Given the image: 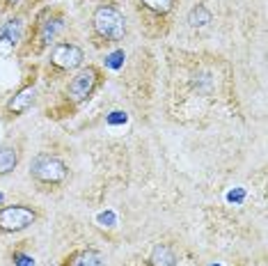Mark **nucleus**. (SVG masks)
I'll return each instance as SVG.
<instances>
[{
  "mask_svg": "<svg viewBox=\"0 0 268 266\" xmlns=\"http://www.w3.org/2000/svg\"><path fill=\"white\" fill-rule=\"evenodd\" d=\"M126 120H129V115L126 112H121V110H115V112H110L108 115V124H126Z\"/></svg>",
  "mask_w": 268,
  "mask_h": 266,
  "instance_id": "16",
  "label": "nucleus"
},
{
  "mask_svg": "<svg viewBox=\"0 0 268 266\" xmlns=\"http://www.w3.org/2000/svg\"><path fill=\"white\" fill-rule=\"evenodd\" d=\"M69 266H106V259L99 250H80L78 255H74Z\"/></svg>",
  "mask_w": 268,
  "mask_h": 266,
  "instance_id": "7",
  "label": "nucleus"
},
{
  "mask_svg": "<svg viewBox=\"0 0 268 266\" xmlns=\"http://www.w3.org/2000/svg\"><path fill=\"white\" fill-rule=\"evenodd\" d=\"M152 266H177V257L168 245H156L152 250V257H149Z\"/></svg>",
  "mask_w": 268,
  "mask_h": 266,
  "instance_id": "8",
  "label": "nucleus"
},
{
  "mask_svg": "<svg viewBox=\"0 0 268 266\" xmlns=\"http://www.w3.org/2000/svg\"><path fill=\"white\" fill-rule=\"evenodd\" d=\"M245 200V191L243 188H234L227 193V202H234V204H241V202Z\"/></svg>",
  "mask_w": 268,
  "mask_h": 266,
  "instance_id": "17",
  "label": "nucleus"
},
{
  "mask_svg": "<svg viewBox=\"0 0 268 266\" xmlns=\"http://www.w3.org/2000/svg\"><path fill=\"white\" fill-rule=\"evenodd\" d=\"M53 62L62 69H76L83 65V51L74 44H60L53 51Z\"/></svg>",
  "mask_w": 268,
  "mask_h": 266,
  "instance_id": "5",
  "label": "nucleus"
},
{
  "mask_svg": "<svg viewBox=\"0 0 268 266\" xmlns=\"http://www.w3.org/2000/svg\"><path fill=\"white\" fill-rule=\"evenodd\" d=\"M211 266H220V264H211Z\"/></svg>",
  "mask_w": 268,
  "mask_h": 266,
  "instance_id": "20",
  "label": "nucleus"
},
{
  "mask_svg": "<svg viewBox=\"0 0 268 266\" xmlns=\"http://www.w3.org/2000/svg\"><path fill=\"white\" fill-rule=\"evenodd\" d=\"M94 28L101 37L121 39L126 32V21L115 7H99L94 12Z\"/></svg>",
  "mask_w": 268,
  "mask_h": 266,
  "instance_id": "1",
  "label": "nucleus"
},
{
  "mask_svg": "<svg viewBox=\"0 0 268 266\" xmlns=\"http://www.w3.org/2000/svg\"><path fill=\"white\" fill-rule=\"evenodd\" d=\"M60 28H62V21H60V18H53V21H48L46 26L42 28V42L48 44L53 37H55V32L60 30Z\"/></svg>",
  "mask_w": 268,
  "mask_h": 266,
  "instance_id": "12",
  "label": "nucleus"
},
{
  "mask_svg": "<svg viewBox=\"0 0 268 266\" xmlns=\"http://www.w3.org/2000/svg\"><path fill=\"white\" fill-rule=\"evenodd\" d=\"M124 51H115V53H110L108 58H106V65H108L110 69H119L121 65H124Z\"/></svg>",
  "mask_w": 268,
  "mask_h": 266,
  "instance_id": "14",
  "label": "nucleus"
},
{
  "mask_svg": "<svg viewBox=\"0 0 268 266\" xmlns=\"http://www.w3.org/2000/svg\"><path fill=\"white\" fill-rule=\"evenodd\" d=\"M0 202H3V193H0Z\"/></svg>",
  "mask_w": 268,
  "mask_h": 266,
  "instance_id": "19",
  "label": "nucleus"
},
{
  "mask_svg": "<svg viewBox=\"0 0 268 266\" xmlns=\"http://www.w3.org/2000/svg\"><path fill=\"white\" fill-rule=\"evenodd\" d=\"M32 103H35V87H23V90L9 101V110L12 112H26Z\"/></svg>",
  "mask_w": 268,
  "mask_h": 266,
  "instance_id": "6",
  "label": "nucleus"
},
{
  "mask_svg": "<svg viewBox=\"0 0 268 266\" xmlns=\"http://www.w3.org/2000/svg\"><path fill=\"white\" fill-rule=\"evenodd\" d=\"M188 23H191L193 28H204L207 23H211V12H209L204 5H197V7H193L191 14H188Z\"/></svg>",
  "mask_w": 268,
  "mask_h": 266,
  "instance_id": "10",
  "label": "nucleus"
},
{
  "mask_svg": "<svg viewBox=\"0 0 268 266\" xmlns=\"http://www.w3.org/2000/svg\"><path fill=\"white\" fill-rule=\"evenodd\" d=\"M16 161H18V156H16V149H14V147H3V149H0V172H3V175L14 170Z\"/></svg>",
  "mask_w": 268,
  "mask_h": 266,
  "instance_id": "11",
  "label": "nucleus"
},
{
  "mask_svg": "<svg viewBox=\"0 0 268 266\" xmlns=\"http://www.w3.org/2000/svg\"><path fill=\"white\" fill-rule=\"evenodd\" d=\"M35 211L28 209V206H5L0 211V230L5 232H18V230H26L35 223Z\"/></svg>",
  "mask_w": 268,
  "mask_h": 266,
  "instance_id": "3",
  "label": "nucleus"
},
{
  "mask_svg": "<svg viewBox=\"0 0 268 266\" xmlns=\"http://www.w3.org/2000/svg\"><path fill=\"white\" fill-rule=\"evenodd\" d=\"M12 3H14V0H12Z\"/></svg>",
  "mask_w": 268,
  "mask_h": 266,
  "instance_id": "21",
  "label": "nucleus"
},
{
  "mask_svg": "<svg viewBox=\"0 0 268 266\" xmlns=\"http://www.w3.org/2000/svg\"><path fill=\"white\" fill-rule=\"evenodd\" d=\"M32 175H35L39 181L57 184V181H62L67 177V165L62 163L60 159H55V156L42 154L32 161Z\"/></svg>",
  "mask_w": 268,
  "mask_h": 266,
  "instance_id": "2",
  "label": "nucleus"
},
{
  "mask_svg": "<svg viewBox=\"0 0 268 266\" xmlns=\"http://www.w3.org/2000/svg\"><path fill=\"white\" fill-rule=\"evenodd\" d=\"M99 223L104 225V227H115L117 216L113 214V211H104V214H99Z\"/></svg>",
  "mask_w": 268,
  "mask_h": 266,
  "instance_id": "15",
  "label": "nucleus"
},
{
  "mask_svg": "<svg viewBox=\"0 0 268 266\" xmlns=\"http://www.w3.org/2000/svg\"><path fill=\"white\" fill-rule=\"evenodd\" d=\"M14 264L16 266H35V259L28 255H14Z\"/></svg>",
  "mask_w": 268,
  "mask_h": 266,
  "instance_id": "18",
  "label": "nucleus"
},
{
  "mask_svg": "<svg viewBox=\"0 0 268 266\" xmlns=\"http://www.w3.org/2000/svg\"><path fill=\"white\" fill-rule=\"evenodd\" d=\"M142 3L147 5L152 12H158V14L170 12V7H172V0H142Z\"/></svg>",
  "mask_w": 268,
  "mask_h": 266,
  "instance_id": "13",
  "label": "nucleus"
},
{
  "mask_svg": "<svg viewBox=\"0 0 268 266\" xmlns=\"http://www.w3.org/2000/svg\"><path fill=\"white\" fill-rule=\"evenodd\" d=\"M18 37H21V18H12L0 28V42H7L9 46H14Z\"/></svg>",
  "mask_w": 268,
  "mask_h": 266,
  "instance_id": "9",
  "label": "nucleus"
},
{
  "mask_svg": "<svg viewBox=\"0 0 268 266\" xmlns=\"http://www.w3.org/2000/svg\"><path fill=\"white\" fill-rule=\"evenodd\" d=\"M96 85V71L94 69H83L80 73L71 81V87H69V94L74 101H85L87 97L92 94Z\"/></svg>",
  "mask_w": 268,
  "mask_h": 266,
  "instance_id": "4",
  "label": "nucleus"
}]
</instances>
